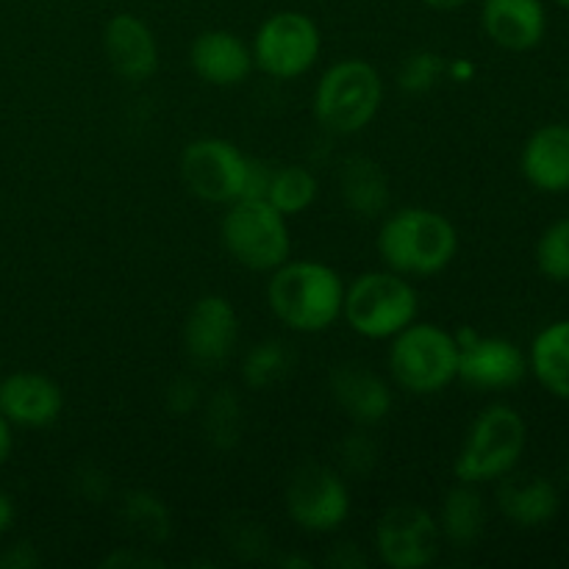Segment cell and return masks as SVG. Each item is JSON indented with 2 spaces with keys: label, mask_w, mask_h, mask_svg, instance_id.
<instances>
[{
  "label": "cell",
  "mask_w": 569,
  "mask_h": 569,
  "mask_svg": "<svg viewBox=\"0 0 569 569\" xmlns=\"http://www.w3.org/2000/svg\"><path fill=\"white\" fill-rule=\"evenodd\" d=\"M378 256L398 276H437L459 253L456 226L426 206L392 211L378 228Z\"/></svg>",
  "instance_id": "cell-1"
},
{
  "label": "cell",
  "mask_w": 569,
  "mask_h": 569,
  "mask_svg": "<svg viewBox=\"0 0 569 569\" xmlns=\"http://www.w3.org/2000/svg\"><path fill=\"white\" fill-rule=\"evenodd\" d=\"M267 300L289 331L322 333L342 317L345 281L322 261H283L272 270Z\"/></svg>",
  "instance_id": "cell-2"
},
{
  "label": "cell",
  "mask_w": 569,
  "mask_h": 569,
  "mask_svg": "<svg viewBox=\"0 0 569 569\" xmlns=\"http://www.w3.org/2000/svg\"><path fill=\"white\" fill-rule=\"evenodd\" d=\"M270 172L261 161L244 156L231 139H194L181 153V178L203 203L231 206L242 198H264Z\"/></svg>",
  "instance_id": "cell-3"
},
{
  "label": "cell",
  "mask_w": 569,
  "mask_h": 569,
  "mask_svg": "<svg viewBox=\"0 0 569 569\" xmlns=\"http://www.w3.org/2000/svg\"><path fill=\"white\" fill-rule=\"evenodd\" d=\"M528 445V426L509 403H492L472 420L453 476L465 483L500 481L517 470Z\"/></svg>",
  "instance_id": "cell-4"
},
{
  "label": "cell",
  "mask_w": 569,
  "mask_h": 569,
  "mask_svg": "<svg viewBox=\"0 0 569 569\" xmlns=\"http://www.w3.org/2000/svg\"><path fill=\"white\" fill-rule=\"evenodd\" d=\"M389 376L411 395H437L459 381V339L433 322H411L389 339Z\"/></svg>",
  "instance_id": "cell-5"
},
{
  "label": "cell",
  "mask_w": 569,
  "mask_h": 569,
  "mask_svg": "<svg viewBox=\"0 0 569 569\" xmlns=\"http://www.w3.org/2000/svg\"><path fill=\"white\" fill-rule=\"evenodd\" d=\"M383 103L381 72L365 59H342L328 67L315 89V117L326 131L359 133Z\"/></svg>",
  "instance_id": "cell-6"
},
{
  "label": "cell",
  "mask_w": 569,
  "mask_h": 569,
  "mask_svg": "<svg viewBox=\"0 0 569 569\" xmlns=\"http://www.w3.org/2000/svg\"><path fill=\"white\" fill-rule=\"evenodd\" d=\"M420 295L392 270H370L345 287L342 317L359 337L392 339L417 320Z\"/></svg>",
  "instance_id": "cell-7"
},
{
  "label": "cell",
  "mask_w": 569,
  "mask_h": 569,
  "mask_svg": "<svg viewBox=\"0 0 569 569\" xmlns=\"http://www.w3.org/2000/svg\"><path fill=\"white\" fill-rule=\"evenodd\" d=\"M222 244L237 264L253 272H272L292 253L287 217L264 198H242L228 206Z\"/></svg>",
  "instance_id": "cell-8"
},
{
  "label": "cell",
  "mask_w": 569,
  "mask_h": 569,
  "mask_svg": "<svg viewBox=\"0 0 569 569\" xmlns=\"http://www.w3.org/2000/svg\"><path fill=\"white\" fill-rule=\"evenodd\" d=\"M322 37L317 22L303 11H276L256 31L250 53L253 67L276 81H295L317 64Z\"/></svg>",
  "instance_id": "cell-9"
},
{
  "label": "cell",
  "mask_w": 569,
  "mask_h": 569,
  "mask_svg": "<svg viewBox=\"0 0 569 569\" xmlns=\"http://www.w3.org/2000/svg\"><path fill=\"white\" fill-rule=\"evenodd\" d=\"M287 511L309 533H331L350 517L348 481L326 465H303L287 483Z\"/></svg>",
  "instance_id": "cell-10"
},
{
  "label": "cell",
  "mask_w": 569,
  "mask_h": 569,
  "mask_svg": "<svg viewBox=\"0 0 569 569\" xmlns=\"http://www.w3.org/2000/svg\"><path fill=\"white\" fill-rule=\"evenodd\" d=\"M378 556L392 569H422L439 553V522L422 506H389L376 526Z\"/></svg>",
  "instance_id": "cell-11"
},
{
  "label": "cell",
  "mask_w": 569,
  "mask_h": 569,
  "mask_svg": "<svg viewBox=\"0 0 569 569\" xmlns=\"http://www.w3.org/2000/svg\"><path fill=\"white\" fill-rule=\"evenodd\" d=\"M459 378L472 389L498 392L526 378L528 356L511 339L481 337L472 328L459 333Z\"/></svg>",
  "instance_id": "cell-12"
},
{
  "label": "cell",
  "mask_w": 569,
  "mask_h": 569,
  "mask_svg": "<svg viewBox=\"0 0 569 569\" xmlns=\"http://www.w3.org/2000/svg\"><path fill=\"white\" fill-rule=\"evenodd\" d=\"M239 342V315L222 295L194 300L183 322V348L200 367H220L233 356Z\"/></svg>",
  "instance_id": "cell-13"
},
{
  "label": "cell",
  "mask_w": 569,
  "mask_h": 569,
  "mask_svg": "<svg viewBox=\"0 0 569 569\" xmlns=\"http://www.w3.org/2000/svg\"><path fill=\"white\" fill-rule=\"evenodd\" d=\"M103 50L122 81L142 83L159 70V42L137 14H114L103 28Z\"/></svg>",
  "instance_id": "cell-14"
},
{
  "label": "cell",
  "mask_w": 569,
  "mask_h": 569,
  "mask_svg": "<svg viewBox=\"0 0 569 569\" xmlns=\"http://www.w3.org/2000/svg\"><path fill=\"white\" fill-rule=\"evenodd\" d=\"M481 28L498 48L526 53L542 44L548 9L542 0H483Z\"/></svg>",
  "instance_id": "cell-15"
},
{
  "label": "cell",
  "mask_w": 569,
  "mask_h": 569,
  "mask_svg": "<svg viewBox=\"0 0 569 569\" xmlns=\"http://www.w3.org/2000/svg\"><path fill=\"white\" fill-rule=\"evenodd\" d=\"M331 398L356 426H378L392 411V387L378 372L361 365H342L331 372Z\"/></svg>",
  "instance_id": "cell-16"
},
{
  "label": "cell",
  "mask_w": 569,
  "mask_h": 569,
  "mask_svg": "<svg viewBox=\"0 0 569 569\" xmlns=\"http://www.w3.org/2000/svg\"><path fill=\"white\" fill-rule=\"evenodd\" d=\"M189 64L200 81L228 89L248 81V76L253 72V53H250V44L233 31L211 28L192 42Z\"/></svg>",
  "instance_id": "cell-17"
},
{
  "label": "cell",
  "mask_w": 569,
  "mask_h": 569,
  "mask_svg": "<svg viewBox=\"0 0 569 569\" xmlns=\"http://www.w3.org/2000/svg\"><path fill=\"white\" fill-rule=\"evenodd\" d=\"M64 409V395L56 381L39 372H14L0 381V411L11 426H53Z\"/></svg>",
  "instance_id": "cell-18"
},
{
  "label": "cell",
  "mask_w": 569,
  "mask_h": 569,
  "mask_svg": "<svg viewBox=\"0 0 569 569\" xmlns=\"http://www.w3.org/2000/svg\"><path fill=\"white\" fill-rule=\"evenodd\" d=\"M520 170L539 192H569V122H548L537 128L522 144Z\"/></svg>",
  "instance_id": "cell-19"
},
{
  "label": "cell",
  "mask_w": 569,
  "mask_h": 569,
  "mask_svg": "<svg viewBox=\"0 0 569 569\" xmlns=\"http://www.w3.org/2000/svg\"><path fill=\"white\" fill-rule=\"evenodd\" d=\"M498 509L517 528H542L556 520L561 509V495L545 476H509L500 478Z\"/></svg>",
  "instance_id": "cell-20"
},
{
  "label": "cell",
  "mask_w": 569,
  "mask_h": 569,
  "mask_svg": "<svg viewBox=\"0 0 569 569\" xmlns=\"http://www.w3.org/2000/svg\"><path fill=\"white\" fill-rule=\"evenodd\" d=\"M339 194L356 217H381L389 209L387 172L370 156H348L339 167Z\"/></svg>",
  "instance_id": "cell-21"
},
{
  "label": "cell",
  "mask_w": 569,
  "mask_h": 569,
  "mask_svg": "<svg viewBox=\"0 0 569 569\" xmlns=\"http://www.w3.org/2000/svg\"><path fill=\"white\" fill-rule=\"evenodd\" d=\"M528 370L545 392L569 400V320H556L533 337Z\"/></svg>",
  "instance_id": "cell-22"
},
{
  "label": "cell",
  "mask_w": 569,
  "mask_h": 569,
  "mask_svg": "<svg viewBox=\"0 0 569 569\" xmlns=\"http://www.w3.org/2000/svg\"><path fill=\"white\" fill-rule=\"evenodd\" d=\"M483 526H487V506H483V495L478 492V483L459 481V487H453L445 495L439 531L456 548H467V545L478 542Z\"/></svg>",
  "instance_id": "cell-23"
},
{
  "label": "cell",
  "mask_w": 569,
  "mask_h": 569,
  "mask_svg": "<svg viewBox=\"0 0 569 569\" xmlns=\"http://www.w3.org/2000/svg\"><path fill=\"white\" fill-rule=\"evenodd\" d=\"M317 192H320V183H317L315 172L300 164H287L270 172L264 200L272 209L281 211L283 217H295L311 209V203L317 200Z\"/></svg>",
  "instance_id": "cell-24"
},
{
  "label": "cell",
  "mask_w": 569,
  "mask_h": 569,
  "mask_svg": "<svg viewBox=\"0 0 569 569\" xmlns=\"http://www.w3.org/2000/svg\"><path fill=\"white\" fill-rule=\"evenodd\" d=\"M289 367H292L289 345L278 342V339H267V342L253 345L244 353L242 378L250 389H267L281 381Z\"/></svg>",
  "instance_id": "cell-25"
},
{
  "label": "cell",
  "mask_w": 569,
  "mask_h": 569,
  "mask_svg": "<svg viewBox=\"0 0 569 569\" xmlns=\"http://www.w3.org/2000/svg\"><path fill=\"white\" fill-rule=\"evenodd\" d=\"M537 267L548 281L569 283V217L542 231L537 242Z\"/></svg>",
  "instance_id": "cell-26"
},
{
  "label": "cell",
  "mask_w": 569,
  "mask_h": 569,
  "mask_svg": "<svg viewBox=\"0 0 569 569\" xmlns=\"http://www.w3.org/2000/svg\"><path fill=\"white\" fill-rule=\"evenodd\" d=\"M126 520L131 526L133 533H142L150 542H161L170 533V517L167 509L156 498H150L148 492H137L131 498H126Z\"/></svg>",
  "instance_id": "cell-27"
},
{
  "label": "cell",
  "mask_w": 569,
  "mask_h": 569,
  "mask_svg": "<svg viewBox=\"0 0 569 569\" xmlns=\"http://www.w3.org/2000/svg\"><path fill=\"white\" fill-rule=\"evenodd\" d=\"M239 415H242V409H239L231 389H222L220 395H214L209 415H206V437L211 439V445L226 450L239 442Z\"/></svg>",
  "instance_id": "cell-28"
},
{
  "label": "cell",
  "mask_w": 569,
  "mask_h": 569,
  "mask_svg": "<svg viewBox=\"0 0 569 569\" xmlns=\"http://www.w3.org/2000/svg\"><path fill=\"white\" fill-rule=\"evenodd\" d=\"M445 61L442 56L433 53V50H417V53H411L409 59L403 61V67H400V89L403 92H411V94H422V92H431L433 87L439 83V78L445 76Z\"/></svg>",
  "instance_id": "cell-29"
},
{
  "label": "cell",
  "mask_w": 569,
  "mask_h": 569,
  "mask_svg": "<svg viewBox=\"0 0 569 569\" xmlns=\"http://www.w3.org/2000/svg\"><path fill=\"white\" fill-rule=\"evenodd\" d=\"M342 459L350 472H367L376 467V445L365 433H353L342 442Z\"/></svg>",
  "instance_id": "cell-30"
},
{
  "label": "cell",
  "mask_w": 569,
  "mask_h": 569,
  "mask_svg": "<svg viewBox=\"0 0 569 569\" xmlns=\"http://www.w3.org/2000/svg\"><path fill=\"white\" fill-rule=\"evenodd\" d=\"M198 400L200 387L194 381H189V378H176V381L170 383V389H167V409L178 417L189 415V411L198 406Z\"/></svg>",
  "instance_id": "cell-31"
},
{
  "label": "cell",
  "mask_w": 569,
  "mask_h": 569,
  "mask_svg": "<svg viewBox=\"0 0 569 569\" xmlns=\"http://www.w3.org/2000/svg\"><path fill=\"white\" fill-rule=\"evenodd\" d=\"M33 565H37V556L31 553L28 545H14V548L9 550V556L0 559V567H33Z\"/></svg>",
  "instance_id": "cell-32"
},
{
  "label": "cell",
  "mask_w": 569,
  "mask_h": 569,
  "mask_svg": "<svg viewBox=\"0 0 569 569\" xmlns=\"http://www.w3.org/2000/svg\"><path fill=\"white\" fill-rule=\"evenodd\" d=\"M11 448H14V437H11V422L6 420V415L0 411V467L9 461Z\"/></svg>",
  "instance_id": "cell-33"
},
{
  "label": "cell",
  "mask_w": 569,
  "mask_h": 569,
  "mask_svg": "<svg viewBox=\"0 0 569 569\" xmlns=\"http://www.w3.org/2000/svg\"><path fill=\"white\" fill-rule=\"evenodd\" d=\"M14 522V503H11L9 495L0 492V533H6Z\"/></svg>",
  "instance_id": "cell-34"
},
{
  "label": "cell",
  "mask_w": 569,
  "mask_h": 569,
  "mask_svg": "<svg viewBox=\"0 0 569 569\" xmlns=\"http://www.w3.org/2000/svg\"><path fill=\"white\" fill-rule=\"evenodd\" d=\"M422 3L433 11H459L467 3H472V0H422Z\"/></svg>",
  "instance_id": "cell-35"
},
{
  "label": "cell",
  "mask_w": 569,
  "mask_h": 569,
  "mask_svg": "<svg viewBox=\"0 0 569 569\" xmlns=\"http://www.w3.org/2000/svg\"><path fill=\"white\" fill-rule=\"evenodd\" d=\"M556 6H561V9H567L569 11V0H553Z\"/></svg>",
  "instance_id": "cell-36"
},
{
  "label": "cell",
  "mask_w": 569,
  "mask_h": 569,
  "mask_svg": "<svg viewBox=\"0 0 569 569\" xmlns=\"http://www.w3.org/2000/svg\"><path fill=\"white\" fill-rule=\"evenodd\" d=\"M567 87H569V78H567Z\"/></svg>",
  "instance_id": "cell-37"
}]
</instances>
